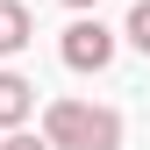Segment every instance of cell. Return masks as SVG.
<instances>
[{
	"mask_svg": "<svg viewBox=\"0 0 150 150\" xmlns=\"http://www.w3.org/2000/svg\"><path fill=\"white\" fill-rule=\"evenodd\" d=\"M122 36H129V43L150 57V0H136V7H129V29H122Z\"/></svg>",
	"mask_w": 150,
	"mask_h": 150,
	"instance_id": "5",
	"label": "cell"
},
{
	"mask_svg": "<svg viewBox=\"0 0 150 150\" xmlns=\"http://www.w3.org/2000/svg\"><path fill=\"white\" fill-rule=\"evenodd\" d=\"M64 7H100V0H64Z\"/></svg>",
	"mask_w": 150,
	"mask_h": 150,
	"instance_id": "7",
	"label": "cell"
},
{
	"mask_svg": "<svg viewBox=\"0 0 150 150\" xmlns=\"http://www.w3.org/2000/svg\"><path fill=\"white\" fill-rule=\"evenodd\" d=\"M36 107V86L22 79V71H0V129H22Z\"/></svg>",
	"mask_w": 150,
	"mask_h": 150,
	"instance_id": "3",
	"label": "cell"
},
{
	"mask_svg": "<svg viewBox=\"0 0 150 150\" xmlns=\"http://www.w3.org/2000/svg\"><path fill=\"white\" fill-rule=\"evenodd\" d=\"M0 150H57V143H50V136H29V129H7Z\"/></svg>",
	"mask_w": 150,
	"mask_h": 150,
	"instance_id": "6",
	"label": "cell"
},
{
	"mask_svg": "<svg viewBox=\"0 0 150 150\" xmlns=\"http://www.w3.org/2000/svg\"><path fill=\"white\" fill-rule=\"evenodd\" d=\"M29 36H36L29 7H22V0H0V57H14V50H22Z\"/></svg>",
	"mask_w": 150,
	"mask_h": 150,
	"instance_id": "4",
	"label": "cell"
},
{
	"mask_svg": "<svg viewBox=\"0 0 150 150\" xmlns=\"http://www.w3.org/2000/svg\"><path fill=\"white\" fill-rule=\"evenodd\" d=\"M64 64L71 71H107V64H115V29H100V22H93V14H79V22H71L64 29Z\"/></svg>",
	"mask_w": 150,
	"mask_h": 150,
	"instance_id": "2",
	"label": "cell"
},
{
	"mask_svg": "<svg viewBox=\"0 0 150 150\" xmlns=\"http://www.w3.org/2000/svg\"><path fill=\"white\" fill-rule=\"evenodd\" d=\"M43 136L57 150H122V115L115 107H86V100H50Z\"/></svg>",
	"mask_w": 150,
	"mask_h": 150,
	"instance_id": "1",
	"label": "cell"
}]
</instances>
